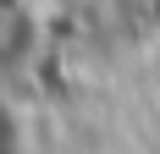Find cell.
<instances>
[{"instance_id":"6da1fadb","label":"cell","mask_w":160,"mask_h":154,"mask_svg":"<svg viewBox=\"0 0 160 154\" xmlns=\"http://www.w3.org/2000/svg\"><path fill=\"white\" fill-rule=\"evenodd\" d=\"M39 22H33L28 0H0V66H22L33 55Z\"/></svg>"},{"instance_id":"7a4b0ae2","label":"cell","mask_w":160,"mask_h":154,"mask_svg":"<svg viewBox=\"0 0 160 154\" xmlns=\"http://www.w3.org/2000/svg\"><path fill=\"white\" fill-rule=\"evenodd\" d=\"M17 149H22V143H17V116L0 105V154H17Z\"/></svg>"}]
</instances>
